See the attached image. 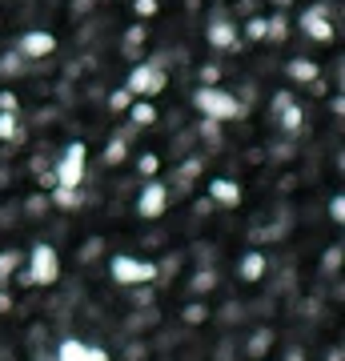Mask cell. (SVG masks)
Wrapping results in <instances>:
<instances>
[{
	"label": "cell",
	"instance_id": "10",
	"mask_svg": "<svg viewBox=\"0 0 345 361\" xmlns=\"http://www.w3.org/2000/svg\"><path fill=\"white\" fill-rule=\"evenodd\" d=\"M149 353H153V349L145 345V341H128L125 353H121V361H149Z\"/></svg>",
	"mask_w": 345,
	"mask_h": 361
},
{
	"label": "cell",
	"instance_id": "22",
	"mask_svg": "<svg viewBox=\"0 0 345 361\" xmlns=\"http://www.w3.org/2000/svg\"><path fill=\"white\" fill-rule=\"evenodd\" d=\"M97 253H101V245L92 241V245H85V253H80V261H92V257H97Z\"/></svg>",
	"mask_w": 345,
	"mask_h": 361
},
{
	"label": "cell",
	"instance_id": "17",
	"mask_svg": "<svg viewBox=\"0 0 345 361\" xmlns=\"http://www.w3.org/2000/svg\"><path fill=\"white\" fill-rule=\"evenodd\" d=\"M241 317H245L241 305H225V310H221V322H225V325H229V322H241Z\"/></svg>",
	"mask_w": 345,
	"mask_h": 361
},
{
	"label": "cell",
	"instance_id": "9",
	"mask_svg": "<svg viewBox=\"0 0 345 361\" xmlns=\"http://www.w3.org/2000/svg\"><path fill=\"white\" fill-rule=\"evenodd\" d=\"M181 317H185V325H201V322H209V310H205L201 301H189Z\"/></svg>",
	"mask_w": 345,
	"mask_h": 361
},
{
	"label": "cell",
	"instance_id": "23",
	"mask_svg": "<svg viewBox=\"0 0 345 361\" xmlns=\"http://www.w3.org/2000/svg\"><path fill=\"white\" fill-rule=\"evenodd\" d=\"M8 310H13V297H8L4 289H0V313H8Z\"/></svg>",
	"mask_w": 345,
	"mask_h": 361
},
{
	"label": "cell",
	"instance_id": "3",
	"mask_svg": "<svg viewBox=\"0 0 345 361\" xmlns=\"http://www.w3.org/2000/svg\"><path fill=\"white\" fill-rule=\"evenodd\" d=\"M52 361H109L101 353V349L85 345V341H77V337H68V341H61V349H56V357Z\"/></svg>",
	"mask_w": 345,
	"mask_h": 361
},
{
	"label": "cell",
	"instance_id": "12",
	"mask_svg": "<svg viewBox=\"0 0 345 361\" xmlns=\"http://www.w3.org/2000/svg\"><path fill=\"white\" fill-rule=\"evenodd\" d=\"M16 265H20V253H0V285L16 273Z\"/></svg>",
	"mask_w": 345,
	"mask_h": 361
},
{
	"label": "cell",
	"instance_id": "4",
	"mask_svg": "<svg viewBox=\"0 0 345 361\" xmlns=\"http://www.w3.org/2000/svg\"><path fill=\"white\" fill-rule=\"evenodd\" d=\"M273 341H277V334H273V329H265V325H261V329H253V334H249V341H245V357H249V361H265L269 349H273Z\"/></svg>",
	"mask_w": 345,
	"mask_h": 361
},
{
	"label": "cell",
	"instance_id": "20",
	"mask_svg": "<svg viewBox=\"0 0 345 361\" xmlns=\"http://www.w3.org/2000/svg\"><path fill=\"white\" fill-rule=\"evenodd\" d=\"M133 305H153V293H149V289H141V293H133Z\"/></svg>",
	"mask_w": 345,
	"mask_h": 361
},
{
	"label": "cell",
	"instance_id": "1",
	"mask_svg": "<svg viewBox=\"0 0 345 361\" xmlns=\"http://www.w3.org/2000/svg\"><path fill=\"white\" fill-rule=\"evenodd\" d=\"M61 277V269H56V253H52L49 245H40L37 253H32V269L20 273V285H52Z\"/></svg>",
	"mask_w": 345,
	"mask_h": 361
},
{
	"label": "cell",
	"instance_id": "21",
	"mask_svg": "<svg viewBox=\"0 0 345 361\" xmlns=\"http://www.w3.org/2000/svg\"><path fill=\"white\" fill-rule=\"evenodd\" d=\"M325 361H345V345H333L329 353H325Z\"/></svg>",
	"mask_w": 345,
	"mask_h": 361
},
{
	"label": "cell",
	"instance_id": "2",
	"mask_svg": "<svg viewBox=\"0 0 345 361\" xmlns=\"http://www.w3.org/2000/svg\"><path fill=\"white\" fill-rule=\"evenodd\" d=\"M157 269L153 265H145V261H133V257H113V281L121 285H145L153 281Z\"/></svg>",
	"mask_w": 345,
	"mask_h": 361
},
{
	"label": "cell",
	"instance_id": "11",
	"mask_svg": "<svg viewBox=\"0 0 345 361\" xmlns=\"http://www.w3.org/2000/svg\"><path fill=\"white\" fill-rule=\"evenodd\" d=\"M213 285H217V273H213V269H201L197 277H193V285H189V289H193V293H209Z\"/></svg>",
	"mask_w": 345,
	"mask_h": 361
},
{
	"label": "cell",
	"instance_id": "13",
	"mask_svg": "<svg viewBox=\"0 0 345 361\" xmlns=\"http://www.w3.org/2000/svg\"><path fill=\"white\" fill-rule=\"evenodd\" d=\"M233 357H237V341H233V337H225V341L217 345V357H213V361H233Z\"/></svg>",
	"mask_w": 345,
	"mask_h": 361
},
{
	"label": "cell",
	"instance_id": "15",
	"mask_svg": "<svg viewBox=\"0 0 345 361\" xmlns=\"http://www.w3.org/2000/svg\"><path fill=\"white\" fill-rule=\"evenodd\" d=\"M44 341H49V329H44V325H37V329H28V345L37 349V345H44Z\"/></svg>",
	"mask_w": 345,
	"mask_h": 361
},
{
	"label": "cell",
	"instance_id": "7",
	"mask_svg": "<svg viewBox=\"0 0 345 361\" xmlns=\"http://www.w3.org/2000/svg\"><path fill=\"white\" fill-rule=\"evenodd\" d=\"M261 277H265V257L261 253H249L241 261V281H261Z\"/></svg>",
	"mask_w": 345,
	"mask_h": 361
},
{
	"label": "cell",
	"instance_id": "6",
	"mask_svg": "<svg viewBox=\"0 0 345 361\" xmlns=\"http://www.w3.org/2000/svg\"><path fill=\"white\" fill-rule=\"evenodd\" d=\"M197 101H201V109H209L213 116H229L233 109H237V104H233L229 97H221V92H201Z\"/></svg>",
	"mask_w": 345,
	"mask_h": 361
},
{
	"label": "cell",
	"instance_id": "18",
	"mask_svg": "<svg viewBox=\"0 0 345 361\" xmlns=\"http://www.w3.org/2000/svg\"><path fill=\"white\" fill-rule=\"evenodd\" d=\"M49 44H52L49 37H28V40H25V49H28V52H44Z\"/></svg>",
	"mask_w": 345,
	"mask_h": 361
},
{
	"label": "cell",
	"instance_id": "16",
	"mask_svg": "<svg viewBox=\"0 0 345 361\" xmlns=\"http://www.w3.org/2000/svg\"><path fill=\"white\" fill-rule=\"evenodd\" d=\"M321 265H325V273H337V265H341V249H329Z\"/></svg>",
	"mask_w": 345,
	"mask_h": 361
},
{
	"label": "cell",
	"instance_id": "14",
	"mask_svg": "<svg viewBox=\"0 0 345 361\" xmlns=\"http://www.w3.org/2000/svg\"><path fill=\"white\" fill-rule=\"evenodd\" d=\"M213 193H217V201H225V205H229V201H237V189H233L229 180H217V185H213Z\"/></svg>",
	"mask_w": 345,
	"mask_h": 361
},
{
	"label": "cell",
	"instance_id": "5",
	"mask_svg": "<svg viewBox=\"0 0 345 361\" xmlns=\"http://www.w3.org/2000/svg\"><path fill=\"white\" fill-rule=\"evenodd\" d=\"M161 322V313L153 310V305H141V313H133L125 322V334L133 337V334H145V329H153V325Z\"/></svg>",
	"mask_w": 345,
	"mask_h": 361
},
{
	"label": "cell",
	"instance_id": "8",
	"mask_svg": "<svg viewBox=\"0 0 345 361\" xmlns=\"http://www.w3.org/2000/svg\"><path fill=\"white\" fill-rule=\"evenodd\" d=\"M161 209H165V189H157V185H153V189L141 197V213H145V217H157Z\"/></svg>",
	"mask_w": 345,
	"mask_h": 361
},
{
	"label": "cell",
	"instance_id": "19",
	"mask_svg": "<svg viewBox=\"0 0 345 361\" xmlns=\"http://www.w3.org/2000/svg\"><path fill=\"white\" fill-rule=\"evenodd\" d=\"M282 361H305V349H301V345H289Z\"/></svg>",
	"mask_w": 345,
	"mask_h": 361
}]
</instances>
